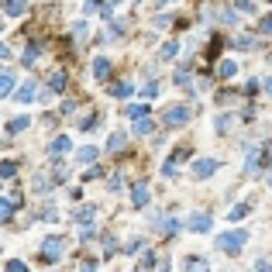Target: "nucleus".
Instances as JSON below:
<instances>
[{"label":"nucleus","instance_id":"f3484780","mask_svg":"<svg viewBox=\"0 0 272 272\" xmlns=\"http://www.w3.org/2000/svg\"><path fill=\"white\" fill-rule=\"evenodd\" d=\"M76 158L83 162V166H86V162H97V148H93V145H86V148H79V152H76Z\"/></svg>","mask_w":272,"mask_h":272},{"label":"nucleus","instance_id":"423d86ee","mask_svg":"<svg viewBox=\"0 0 272 272\" xmlns=\"http://www.w3.org/2000/svg\"><path fill=\"white\" fill-rule=\"evenodd\" d=\"M186 224H190V231H200V234H203V231H210V228H214V217H210V214H193Z\"/></svg>","mask_w":272,"mask_h":272},{"label":"nucleus","instance_id":"a878e982","mask_svg":"<svg viewBox=\"0 0 272 272\" xmlns=\"http://www.w3.org/2000/svg\"><path fill=\"white\" fill-rule=\"evenodd\" d=\"M107 148H111V152H121V148H124V135H111Z\"/></svg>","mask_w":272,"mask_h":272},{"label":"nucleus","instance_id":"bb28decb","mask_svg":"<svg viewBox=\"0 0 272 272\" xmlns=\"http://www.w3.org/2000/svg\"><path fill=\"white\" fill-rule=\"evenodd\" d=\"M4 272H28V265H24L21 258H11V262H7V269H4Z\"/></svg>","mask_w":272,"mask_h":272},{"label":"nucleus","instance_id":"72a5a7b5","mask_svg":"<svg viewBox=\"0 0 272 272\" xmlns=\"http://www.w3.org/2000/svg\"><path fill=\"white\" fill-rule=\"evenodd\" d=\"M0 59H11V48H7L4 41H0Z\"/></svg>","mask_w":272,"mask_h":272},{"label":"nucleus","instance_id":"6ab92c4d","mask_svg":"<svg viewBox=\"0 0 272 272\" xmlns=\"http://www.w3.org/2000/svg\"><path fill=\"white\" fill-rule=\"evenodd\" d=\"M155 131V124L148 121V117H141V121H135V135H152Z\"/></svg>","mask_w":272,"mask_h":272},{"label":"nucleus","instance_id":"c756f323","mask_svg":"<svg viewBox=\"0 0 272 272\" xmlns=\"http://www.w3.org/2000/svg\"><path fill=\"white\" fill-rule=\"evenodd\" d=\"M238 11H245V14H255V0H238Z\"/></svg>","mask_w":272,"mask_h":272},{"label":"nucleus","instance_id":"20e7f679","mask_svg":"<svg viewBox=\"0 0 272 272\" xmlns=\"http://www.w3.org/2000/svg\"><path fill=\"white\" fill-rule=\"evenodd\" d=\"M190 117H193V107H173V111H166V124L169 128H183Z\"/></svg>","mask_w":272,"mask_h":272},{"label":"nucleus","instance_id":"2f4dec72","mask_svg":"<svg viewBox=\"0 0 272 272\" xmlns=\"http://www.w3.org/2000/svg\"><path fill=\"white\" fill-rule=\"evenodd\" d=\"M234 117H217V131H224V128H231Z\"/></svg>","mask_w":272,"mask_h":272},{"label":"nucleus","instance_id":"2eb2a0df","mask_svg":"<svg viewBox=\"0 0 272 272\" xmlns=\"http://www.w3.org/2000/svg\"><path fill=\"white\" fill-rule=\"evenodd\" d=\"M24 128H31V117H14V121L7 124V131H11V135H21Z\"/></svg>","mask_w":272,"mask_h":272},{"label":"nucleus","instance_id":"7c9ffc66","mask_svg":"<svg viewBox=\"0 0 272 272\" xmlns=\"http://www.w3.org/2000/svg\"><path fill=\"white\" fill-rule=\"evenodd\" d=\"M79 272H97V258H86V262L79 265Z\"/></svg>","mask_w":272,"mask_h":272},{"label":"nucleus","instance_id":"a211bd4d","mask_svg":"<svg viewBox=\"0 0 272 272\" xmlns=\"http://www.w3.org/2000/svg\"><path fill=\"white\" fill-rule=\"evenodd\" d=\"M48 90H52V93L66 90V73H52V79H48Z\"/></svg>","mask_w":272,"mask_h":272},{"label":"nucleus","instance_id":"ddd939ff","mask_svg":"<svg viewBox=\"0 0 272 272\" xmlns=\"http://www.w3.org/2000/svg\"><path fill=\"white\" fill-rule=\"evenodd\" d=\"M131 90H135V86H131V83H128V79H121V83H114V86H111V93H114L117 100L131 97Z\"/></svg>","mask_w":272,"mask_h":272},{"label":"nucleus","instance_id":"4468645a","mask_svg":"<svg viewBox=\"0 0 272 272\" xmlns=\"http://www.w3.org/2000/svg\"><path fill=\"white\" fill-rule=\"evenodd\" d=\"M186 272H210L207 258H186Z\"/></svg>","mask_w":272,"mask_h":272},{"label":"nucleus","instance_id":"f8f14e48","mask_svg":"<svg viewBox=\"0 0 272 272\" xmlns=\"http://www.w3.org/2000/svg\"><path fill=\"white\" fill-rule=\"evenodd\" d=\"M14 93V73H0V97Z\"/></svg>","mask_w":272,"mask_h":272},{"label":"nucleus","instance_id":"e433bc0d","mask_svg":"<svg viewBox=\"0 0 272 272\" xmlns=\"http://www.w3.org/2000/svg\"><path fill=\"white\" fill-rule=\"evenodd\" d=\"M158 4H169V0H158Z\"/></svg>","mask_w":272,"mask_h":272},{"label":"nucleus","instance_id":"aec40b11","mask_svg":"<svg viewBox=\"0 0 272 272\" xmlns=\"http://www.w3.org/2000/svg\"><path fill=\"white\" fill-rule=\"evenodd\" d=\"M38 56H41V45H28V52H24V66H31V62H38Z\"/></svg>","mask_w":272,"mask_h":272},{"label":"nucleus","instance_id":"9d476101","mask_svg":"<svg viewBox=\"0 0 272 272\" xmlns=\"http://www.w3.org/2000/svg\"><path fill=\"white\" fill-rule=\"evenodd\" d=\"M234 73H238V62H234V59H221V62H217V76L221 79H231Z\"/></svg>","mask_w":272,"mask_h":272},{"label":"nucleus","instance_id":"6e6552de","mask_svg":"<svg viewBox=\"0 0 272 272\" xmlns=\"http://www.w3.org/2000/svg\"><path fill=\"white\" fill-rule=\"evenodd\" d=\"M35 93H38V86H35V83L28 79V83H24L21 90H14V100H18V103H28V100H35Z\"/></svg>","mask_w":272,"mask_h":272},{"label":"nucleus","instance_id":"cd10ccee","mask_svg":"<svg viewBox=\"0 0 272 272\" xmlns=\"http://www.w3.org/2000/svg\"><path fill=\"white\" fill-rule=\"evenodd\" d=\"M258 31H262V35H272V14H265V18L258 21Z\"/></svg>","mask_w":272,"mask_h":272},{"label":"nucleus","instance_id":"c85d7f7f","mask_svg":"<svg viewBox=\"0 0 272 272\" xmlns=\"http://www.w3.org/2000/svg\"><path fill=\"white\" fill-rule=\"evenodd\" d=\"M158 93V83H145V86H141V97H155Z\"/></svg>","mask_w":272,"mask_h":272},{"label":"nucleus","instance_id":"dca6fc26","mask_svg":"<svg viewBox=\"0 0 272 272\" xmlns=\"http://www.w3.org/2000/svg\"><path fill=\"white\" fill-rule=\"evenodd\" d=\"M93 214H97L93 207H79V210H76V221L83 224V228H90V224H93Z\"/></svg>","mask_w":272,"mask_h":272},{"label":"nucleus","instance_id":"473e14b6","mask_svg":"<svg viewBox=\"0 0 272 272\" xmlns=\"http://www.w3.org/2000/svg\"><path fill=\"white\" fill-rule=\"evenodd\" d=\"M255 272H272V265H269V262H258V265H255Z\"/></svg>","mask_w":272,"mask_h":272},{"label":"nucleus","instance_id":"412c9836","mask_svg":"<svg viewBox=\"0 0 272 272\" xmlns=\"http://www.w3.org/2000/svg\"><path fill=\"white\" fill-rule=\"evenodd\" d=\"M248 210H252V203H238L231 214H228V221H241V217H248Z\"/></svg>","mask_w":272,"mask_h":272},{"label":"nucleus","instance_id":"f704fd0d","mask_svg":"<svg viewBox=\"0 0 272 272\" xmlns=\"http://www.w3.org/2000/svg\"><path fill=\"white\" fill-rule=\"evenodd\" d=\"M100 7V0H86V11H97Z\"/></svg>","mask_w":272,"mask_h":272},{"label":"nucleus","instance_id":"1a4fd4ad","mask_svg":"<svg viewBox=\"0 0 272 272\" xmlns=\"http://www.w3.org/2000/svg\"><path fill=\"white\" fill-rule=\"evenodd\" d=\"M131 200H135V207H145V203L152 200L148 186H145V183H135V190H131Z\"/></svg>","mask_w":272,"mask_h":272},{"label":"nucleus","instance_id":"5701e85b","mask_svg":"<svg viewBox=\"0 0 272 272\" xmlns=\"http://www.w3.org/2000/svg\"><path fill=\"white\" fill-rule=\"evenodd\" d=\"M18 173V162H0V179H11Z\"/></svg>","mask_w":272,"mask_h":272},{"label":"nucleus","instance_id":"f257e3e1","mask_svg":"<svg viewBox=\"0 0 272 272\" xmlns=\"http://www.w3.org/2000/svg\"><path fill=\"white\" fill-rule=\"evenodd\" d=\"M245 241H248V231H224V234H217V248L228 252V255H238Z\"/></svg>","mask_w":272,"mask_h":272},{"label":"nucleus","instance_id":"393cba45","mask_svg":"<svg viewBox=\"0 0 272 272\" xmlns=\"http://www.w3.org/2000/svg\"><path fill=\"white\" fill-rule=\"evenodd\" d=\"M176 52H179L176 41H166V45H162V59H176Z\"/></svg>","mask_w":272,"mask_h":272},{"label":"nucleus","instance_id":"7ed1b4c3","mask_svg":"<svg viewBox=\"0 0 272 272\" xmlns=\"http://www.w3.org/2000/svg\"><path fill=\"white\" fill-rule=\"evenodd\" d=\"M18 203H21V190H11V193L4 196L0 193V221H7V217L18 210Z\"/></svg>","mask_w":272,"mask_h":272},{"label":"nucleus","instance_id":"c9c22d12","mask_svg":"<svg viewBox=\"0 0 272 272\" xmlns=\"http://www.w3.org/2000/svg\"><path fill=\"white\" fill-rule=\"evenodd\" d=\"M265 90H269V93H272V76H269V79H265Z\"/></svg>","mask_w":272,"mask_h":272},{"label":"nucleus","instance_id":"0eeeda50","mask_svg":"<svg viewBox=\"0 0 272 272\" xmlns=\"http://www.w3.org/2000/svg\"><path fill=\"white\" fill-rule=\"evenodd\" d=\"M0 4H4V14L7 18H21L28 11V0H0Z\"/></svg>","mask_w":272,"mask_h":272},{"label":"nucleus","instance_id":"39448f33","mask_svg":"<svg viewBox=\"0 0 272 272\" xmlns=\"http://www.w3.org/2000/svg\"><path fill=\"white\" fill-rule=\"evenodd\" d=\"M217 173V158H196L193 162V176L196 179H207V176Z\"/></svg>","mask_w":272,"mask_h":272},{"label":"nucleus","instance_id":"4be33fe9","mask_svg":"<svg viewBox=\"0 0 272 272\" xmlns=\"http://www.w3.org/2000/svg\"><path fill=\"white\" fill-rule=\"evenodd\" d=\"M128 114L135 117V121H141V117H148V103H131V107H128Z\"/></svg>","mask_w":272,"mask_h":272},{"label":"nucleus","instance_id":"b1692460","mask_svg":"<svg viewBox=\"0 0 272 272\" xmlns=\"http://www.w3.org/2000/svg\"><path fill=\"white\" fill-rule=\"evenodd\" d=\"M52 152H56V155H66V152H69V138H56V141H52Z\"/></svg>","mask_w":272,"mask_h":272},{"label":"nucleus","instance_id":"f03ea898","mask_svg":"<svg viewBox=\"0 0 272 272\" xmlns=\"http://www.w3.org/2000/svg\"><path fill=\"white\" fill-rule=\"evenodd\" d=\"M62 252H66V241L62 238H45L41 241V255H45V262H56V258H62Z\"/></svg>","mask_w":272,"mask_h":272},{"label":"nucleus","instance_id":"9b49d317","mask_svg":"<svg viewBox=\"0 0 272 272\" xmlns=\"http://www.w3.org/2000/svg\"><path fill=\"white\" fill-rule=\"evenodd\" d=\"M93 76H97V79H107V76H111V59H103V56L93 59Z\"/></svg>","mask_w":272,"mask_h":272}]
</instances>
